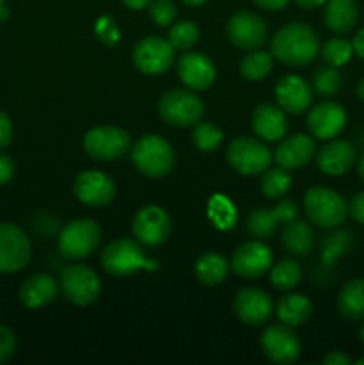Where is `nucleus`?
Here are the masks:
<instances>
[{
    "mask_svg": "<svg viewBox=\"0 0 364 365\" xmlns=\"http://www.w3.org/2000/svg\"><path fill=\"white\" fill-rule=\"evenodd\" d=\"M271 266H273V253L261 239H253L236 248L231 259L232 271L245 280L264 277Z\"/></svg>",
    "mask_w": 364,
    "mask_h": 365,
    "instance_id": "15",
    "label": "nucleus"
},
{
    "mask_svg": "<svg viewBox=\"0 0 364 365\" xmlns=\"http://www.w3.org/2000/svg\"><path fill=\"white\" fill-rule=\"evenodd\" d=\"M157 110L164 123L171 127H193L206 113L202 98L189 89H171L159 98Z\"/></svg>",
    "mask_w": 364,
    "mask_h": 365,
    "instance_id": "6",
    "label": "nucleus"
},
{
    "mask_svg": "<svg viewBox=\"0 0 364 365\" xmlns=\"http://www.w3.org/2000/svg\"><path fill=\"white\" fill-rule=\"evenodd\" d=\"M95 34L106 46H114L120 41V29L111 16H100L96 20Z\"/></svg>",
    "mask_w": 364,
    "mask_h": 365,
    "instance_id": "40",
    "label": "nucleus"
},
{
    "mask_svg": "<svg viewBox=\"0 0 364 365\" xmlns=\"http://www.w3.org/2000/svg\"><path fill=\"white\" fill-rule=\"evenodd\" d=\"M148 14L153 24L168 27L177 20V6L171 0H152L148 4Z\"/></svg>",
    "mask_w": 364,
    "mask_h": 365,
    "instance_id": "39",
    "label": "nucleus"
},
{
    "mask_svg": "<svg viewBox=\"0 0 364 365\" xmlns=\"http://www.w3.org/2000/svg\"><path fill=\"white\" fill-rule=\"evenodd\" d=\"M341 73L335 70V66H320L313 73V78H310V88H313V93H316L318 96H334L335 93L341 88Z\"/></svg>",
    "mask_w": 364,
    "mask_h": 365,
    "instance_id": "35",
    "label": "nucleus"
},
{
    "mask_svg": "<svg viewBox=\"0 0 364 365\" xmlns=\"http://www.w3.org/2000/svg\"><path fill=\"white\" fill-rule=\"evenodd\" d=\"M261 349L270 362L288 365L298 360L300 353H302V344L293 331V327L275 323L268 324L261 334Z\"/></svg>",
    "mask_w": 364,
    "mask_h": 365,
    "instance_id": "11",
    "label": "nucleus"
},
{
    "mask_svg": "<svg viewBox=\"0 0 364 365\" xmlns=\"http://www.w3.org/2000/svg\"><path fill=\"white\" fill-rule=\"evenodd\" d=\"M121 2H123L128 9L141 11L145 9V7H148V4L152 2V0H121Z\"/></svg>",
    "mask_w": 364,
    "mask_h": 365,
    "instance_id": "49",
    "label": "nucleus"
},
{
    "mask_svg": "<svg viewBox=\"0 0 364 365\" xmlns=\"http://www.w3.org/2000/svg\"><path fill=\"white\" fill-rule=\"evenodd\" d=\"M9 9H7L6 4H0V21H6L9 18Z\"/></svg>",
    "mask_w": 364,
    "mask_h": 365,
    "instance_id": "52",
    "label": "nucleus"
},
{
    "mask_svg": "<svg viewBox=\"0 0 364 365\" xmlns=\"http://www.w3.org/2000/svg\"><path fill=\"white\" fill-rule=\"evenodd\" d=\"M321 364H323V365H350V364H352V360H350L348 356L345 355V353L330 351L328 355L323 356Z\"/></svg>",
    "mask_w": 364,
    "mask_h": 365,
    "instance_id": "46",
    "label": "nucleus"
},
{
    "mask_svg": "<svg viewBox=\"0 0 364 365\" xmlns=\"http://www.w3.org/2000/svg\"><path fill=\"white\" fill-rule=\"evenodd\" d=\"M0 4H6V0H0Z\"/></svg>",
    "mask_w": 364,
    "mask_h": 365,
    "instance_id": "57",
    "label": "nucleus"
},
{
    "mask_svg": "<svg viewBox=\"0 0 364 365\" xmlns=\"http://www.w3.org/2000/svg\"><path fill=\"white\" fill-rule=\"evenodd\" d=\"M74 195L88 207H106L116 198V184L103 171L88 170L75 177Z\"/></svg>",
    "mask_w": 364,
    "mask_h": 365,
    "instance_id": "16",
    "label": "nucleus"
},
{
    "mask_svg": "<svg viewBox=\"0 0 364 365\" xmlns=\"http://www.w3.org/2000/svg\"><path fill=\"white\" fill-rule=\"evenodd\" d=\"M357 173H359L360 180L364 182V153H363V155H360L359 163H357Z\"/></svg>",
    "mask_w": 364,
    "mask_h": 365,
    "instance_id": "53",
    "label": "nucleus"
},
{
    "mask_svg": "<svg viewBox=\"0 0 364 365\" xmlns=\"http://www.w3.org/2000/svg\"><path fill=\"white\" fill-rule=\"evenodd\" d=\"M84 152L91 159L100 163H109V160L121 159L127 152H131V135L127 130L120 127H111L102 125L86 132L82 139Z\"/></svg>",
    "mask_w": 364,
    "mask_h": 365,
    "instance_id": "8",
    "label": "nucleus"
},
{
    "mask_svg": "<svg viewBox=\"0 0 364 365\" xmlns=\"http://www.w3.org/2000/svg\"><path fill=\"white\" fill-rule=\"evenodd\" d=\"M102 241V228L89 217H79L64 225L57 237V250L64 259L84 260L91 257Z\"/></svg>",
    "mask_w": 364,
    "mask_h": 365,
    "instance_id": "5",
    "label": "nucleus"
},
{
    "mask_svg": "<svg viewBox=\"0 0 364 365\" xmlns=\"http://www.w3.org/2000/svg\"><path fill=\"white\" fill-rule=\"evenodd\" d=\"M231 264L227 262L223 255L216 252H207L196 260L195 264V277L196 280L207 287H216L223 284L228 274Z\"/></svg>",
    "mask_w": 364,
    "mask_h": 365,
    "instance_id": "29",
    "label": "nucleus"
},
{
    "mask_svg": "<svg viewBox=\"0 0 364 365\" xmlns=\"http://www.w3.org/2000/svg\"><path fill=\"white\" fill-rule=\"evenodd\" d=\"M273 210L277 212V217L278 221H280V225H285L289 223V221L298 217V205H296V202H293V200H288V198L280 200V202L273 207Z\"/></svg>",
    "mask_w": 364,
    "mask_h": 365,
    "instance_id": "42",
    "label": "nucleus"
},
{
    "mask_svg": "<svg viewBox=\"0 0 364 365\" xmlns=\"http://www.w3.org/2000/svg\"><path fill=\"white\" fill-rule=\"evenodd\" d=\"M348 214L353 217V221L364 227V191L357 192L352 196L348 203Z\"/></svg>",
    "mask_w": 364,
    "mask_h": 365,
    "instance_id": "44",
    "label": "nucleus"
},
{
    "mask_svg": "<svg viewBox=\"0 0 364 365\" xmlns=\"http://www.w3.org/2000/svg\"><path fill=\"white\" fill-rule=\"evenodd\" d=\"M357 98H359L360 102H364V77L360 78L359 84H357Z\"/></svg>",
    "mask_w": 364,
    "mask_h": 365,
    "instance_id": "51",
    "label": "nucleus"
},
{
    "mask_svg": "<svg viewBox=\"0 0 364 365\" xmlns=\"http://www.w3.org/2000/svg\"><path fill=\"white\" fill-rule=\"evenodd\" d=\"M320 53L316 31L302 21L282 27L271 39V56L289 68H305Z\"/></svg>",
    "mask_w": 364,
    "mask_h": 365,
    "instance_id": "1",
    "label": "nucleus"
},
{
    "mask_svg": "<svg viewBox=\"0 0 364 365\" xmlns=\"http://www.w3.org/2000/svg\"><path fill=\"white\" fill-rule=\"evenodd\" d=\"M357 160V150L352 143L343 139H330L320 152L316 153L318 170L330 177L345 175L353 168Z\"/></svg>",
    "mask_w": 364,
    "mask_h": 365,
    "instance_id": "22",
    "label": "nucleus"
},
{
    "mask_svg": "<svg viewBox=\"0 0 364 365\" xmlns=\"http://www.w3.org/2000/svg\"><path fill=\"white\" fill-rule=\"evenodd\" d=\"M338 310L346 321L364 319V278H352L338 294Z\"/></svg>",
    "mask_w": 364,
    "mask_h": 365,
    "instance_id": "28",
    "label": "nucleus"
},
{
    "mask_svg": "<svg viewBox=\"0 0 364 365\" xmlns=\"http://www.w3.org/2000/svg\"><path fill=\"white\" fill-rule=\"evenodd\" d=\"M296 6H300L302 9H316V7L327 4V0H295Z\"/></svg>",
    "mask_w": 364,
    "mask_h": 365,
    "instance_id": "50",
    "label": "nucleus"
},
{
    "mask_svg": "<svg viewBox=\"0 0 364 365\" xmlns=\"http://www.w3.org/2000/svg\"><path fill=\"white\" fill-rule=\"evenodd\" d=\"M14 177V163L9 155L0 152V185H6Z\"/></svg>",
    "mask_w": 364,
    "mask_h": 365,
    "instance_id": "45",
    "label": "nucleus"
},
{
    "mask_svg": "<svg viewBox=\"0 0 364 365\" xmlns=\"http://www.w3.org/2000/svg\"><path fill=\"white\" fill-rule=\"evenodd\" d=\"M346 127V110L335 102H321L307 114V128L310 135L321 141L338 138Z\"/></svg>",
    "mask_w": 364,
    "mask_h": 365,
    "instance_id": "20",
    "label": "nucleus"
},
{
    "mask_svg": "<svg viewBox=\"0 0 364 365\" xmlns=\"http://www.w3.org/2000/svg\"><path fill=\"white\" fill-rule=\"evenodd\" d=\"M253 134L263 141H280L288 132L285 113L273 103H259L252 113Z\"/></svg>",
    "mask_w": 364,
    "mask_h": 365,
    "instance_id": "24",
    "label": "nucleus"
},
{
    "mask_svg": "<svg viewBox=\"0 0 364 365\" xmlns=\"http://www.w3.org/2000/svg\"><path fill=\"white\" fill-rule=\"evenodd\" d=\"M275 312L280 323L288 327H302L313 316V302L303 294L289 292V294L280 296L275 305Z\"/></svg>",
    "mask_w": 364,
    "mask_h": 365,
    "instance_id": "25",
    "label": "nucleus"
},
{
    "mask_svg": "<svg viewBox=\"0 0 364 365\" xmlns=\"http://www.w3.org/2000/svg\"><path fill=\"white\" fill-rule=\"evenodd\" d=\"M271 150L263 141L256 138H248V135H241V138H234L231 145L227 146V163L236 173L252 175L264 173L270 168Z\"/></svg>",
    "mask_w": 364,
    "mask_h": 365,
    "instance_id": "7",
    "label": "nucleus"
},
{
    "mask_svg": "<svg viewBox=\"0 0 364 365\" xmlns=\"http://www.w3.org/2000/svg\"><path fill=\"white\" fill-rule=\"evenodd\" d=\"M271 70H273V56L271 52H264V50H252L239 63V71H241L243 78L250 82L263 81L271 73Z\"/></svg>",
    "mask_w": 364,
    "mask_h": 365,
    "instance_id": "31",
    "label": "nucleus"
},
{
    "mask_svg": "<svg viewBox=\"0 0 364 365\" xmlns=\"http://www.w3.org/2000/svg\"><path fill=\"white\" fill-rule=\"evenodd\" d=\"M256 6L266 11H282L289 4V0H252Z\"/></svg>",
    "mask_w": 364,
    "mask_h": 365,
    "instance_id": "47",
    "label": "nucleus"
},
{
    "mask_svg": "<svg viewBox=\"0 0 364 365\" xmlns=\"http://www.w3.org/2000/svg\"><path fill=\"white\" fill-rule=\"evenodd\" d=\"M314 155H316V143H314L313 135L307 134H293L289 138H284L273 152L277 166L288 171L307 166Z\"/></svg>",
    "mask_w": 364,
    "mask_h": 365,
    "instance_id": "21",
    "label": "nucleus"
},
{
    "mask_svg": "<svg viewBox=\"0 0 364 365\" xmlns=\"http://www.w3.org/2000/svg\"><path fill=\"white\" fill-rule=\"evenodd\" d=\"M303 210H305L307 220L314 227L325 228V230L343 225L348 216V205L345 198L338 191L325 185L307 189L303 196Z\"/></svg>",
    "mask_w": 364,
    "mask_h": 365,
    "instance_id": "4",
    "label": "nucleus"
},
{
    "mask_svg": "<svg viewBox=\"0 0 364 365\" xmlns=\"http://www.w3.org/2000/svg\"><path fill=\"white\" fill-rule=\"evenodd\" d=\"M320 53L323 57V61L330 66H343L350 61L353 53L352 43L346 41L343 38H332L328 41L323 43V46H320Z\"/></svg>",
    "mask_w": 364,
    "mask_h": 365,
    "instance_id": "37",
    "label": "nucleus"
},
{
    "mask_svg": "<svg viewBox=\"0 0 364 365\" xmlns=\"http://www.w3.org/2000/svg\"><path fill=\"white\" fill-rule=\"evenodd\" d=\"M359 337L364 344V319H363V323H360V328H359Z\"/></svg>",
    "mask_w": 364,
    "mask_h": 365,
    "instance_id": "55",
    "label": "nucleus"
},
{
    "mask_svg": "<svg viewBox=\"0 0 364 365\" xmlns=\"http://www.w3.org/2000/svg\"><path fill=\"white\" fill-rule=\"evenodd\" d=\"M227 38L241 50H256L266 43L268 25L252 11H238L227 21Z\"/></svg>",
    "mask_w": 364,
    "mask_h": 365,
    "instance_id": "14",
    "label": "nucleus"
},
{
    "mask_svg": "<svg viewBox=\"0 0 364 365\" xmlns=\"http://www.w3.org/2000/svg\"><path fill=\"white\" fill-rule=\"evenodd\" d=\"M200 29L195 21L182 20L170 27L168 41L173 45L175 50H191L198 43Z\"/></svg>",
    "mask_w": 364,
    "mask_h": 365,
    "instance_id": "36",
    "label": "nucleus"
},
{
    "mask_svg": "<svg viewBox=\"0 0 364 365\" xmlns=\"http://www.w3.org/2000/svg\"><path fill=\"white\" fill-rule=\"evenodd\" d=\"M132 234L136 241L148 248L164 245L171 234V220L159 205H146L136 212L132 220Z\"/></svg>",
    "mask_w": 364,
    "mask_h": 365,
    "instance_id": "13",
    "label": "nucleus"
},
{
    "mask_svg": "<svg viewBox=\"0 0 364 365\" xmlns=\"http://www.w3.org/2000/svg\"><path fill=\"white\" fill-rule=\"evenodd\" d=\"M16 335L11 328L0 327V365L9 362L16 353Z\"/></svg>",
    "mask_w": 364,
    "mask_h": 365,
    "instance_id": "41",
    "label": "nucleus"
},
{
    "mask_svg": "<svg viewBox=\"0 0 364 365\" xmlns=\"http://www.w3.org/2000/svg\"><path fill=\"white\" fill-rule=\"evenodd\" d=\"M352 46H353V52L364 59V27L355 34V38H353L352 41Z\"/></svg>",
    "mask_w": 364,
    "mask_h": 365,
    "instance_id": "48",
    "label": "nucleus"
},
{
    "mask_svg": "<svg viewBox=\"0 0 364 365\" xmlns=\"http://www.w3.org/2000/svg\"><path fill=\"white\" fill-rule=\"evenodd\" d=\"M191 141L200 152L213 153L216 152L221 146V143H223V132H221V128L218 127L216 123H213V121L200 120L198 123L193 125Z\"/></svg>",
    "mask_w": 364,
    "mask_h": 365,
    "instance_id": "33",
    "label": "nucleus"
},
{
    "mask_svg": "<svg viewBox=\"0 0 364 365\" xmlns=\"http://www.w3.org/2000/svg\"><path fill=\"white\" fill-rule=\"evenodd\" d=\"M57 292H59V282L52 274L36 273L20 285L18 298L27 309L39 310L50 305L57 298Z\"/></svg>",
    "mask_w": 364,
    "mask_h": 365,
    "instance_id": "23",
    "label": "nucleus"
},
{
    "mask_svg": "<svg viewBox=\"0 0 364 365\" xmlns=\"http://www.w3.org/2000/svg\"><path fill=\"white\" fill-rule=\"evenodd\" d=\"M182 2L186 4V6H191V7H198L202 6V4H206L207 0H182Z\"/></svg>",
    "mask_w": 364,
    "mask_h": 365,
    "instance_id": "54",
    "label": "nucleus"
},
{
    "mask_svg": "<svg viewBox=\"0 0 364 365\" xmlns=\"http://www.w3.org/2000/svg\"><path fill=\"white\" fill-rule=\"evenodd\" d=\"M11 141H13V123H11V118L0 109V152L6 150Z\"/></svg>",
    "mask_w": 364,
    "mask_h": 365,
    "instance_id": "43",
    "label": "nucleus"
},
{
    "mask_svg": "<svg viewBox=\"0 0 364 365\" xmlns=\"http://www.w3.org/2000/svg\"><path fill=\"white\" fill-rule=\"evenodd\" d=\"M209 217L221 230H231L236 225L234 205L223 196H214L209 202Z\"/></svg>",
    "mask_w": 364,
    "mask_h": 365,
    "instance_id": "38",
    "label": "nucleus"
},
{
    "mask_svg": "<svg viewBox=\"0 0 364 365\" xmlns=\"http://www.w3.org/2000/svg\"><path fill=\"white\" fill-rule=\"evenodd\" d=\"M278 225H280V221H278L277 212L273 209L268 210L266 207H259V209L252 210L245 221V228L248 235H252L253 239H261V241L273 237L278 230Z\"/></svg>",
    "mask_w": 364,
    "mask_h": 365,
    "instance_id": "30",
    "label": "nucleus"
},
{
    "mask_svg": "<svg viewBox=\"0 0 364 365\" xmlns=\"http://www.w3.org/2000/svg\"><path fill=\"white\" fill-rule=\"evenodd\" d=\"M59 289L64 298L77 307H89L100 296V278L86 264H71L61 271Z\"/></svg>",
    "mask_w": 364,
    "mask_h": 365,
    "instance_id": "9",
    "label": "nucleus"
},
{
    "mask_svg": "<svg viewBox=\"0 0 364 365\" xmlns=\"http://www.w3.org/2000/svg\"><path fill=\"white\" fill-rule=\"evenodd\" d=\"M236 317L246 327H263L273 314V302L270 296L257 287H245L234 296L232 302Z\"/></svg>",
    "mask_w": 364,
    "mask_h": 365,
    "instance_id": "17",
    "label": "nucleus"
},
{
    "mask_svg": "<svg viewBox=\"0 0 364 365\" xmlns=\"http://www.w3.org/2000/svg\"><path fill=\"white\" fill-rule=\"evenodd\" d=\"M177 75L186 88L207 91L216 81V66L202 52H186L177 61Z\"/></svg>",
    "mask_w": 364,
    "mask_h": 365,
    "instance_id": "18",
    "label": "nucleus"
},
{
    "mask_svg": "<svg viewBox=\"0 0 364 365\" xmlns=\"http://www.w3.org/2000/svg\"><path fill=\"white\" fill-rule=\"evenodd\" d=\"M357 365H364V355L363 356H360V359L359 360H357V362H355Z\"/></svg>",
    "mask_w": 364,
    "mask_h": 365,
    "instance_id": "56",
    "label": "nucleus"
},
{
    "mask_svg": "<svg viewBox=\"0 0 364 365\" xmlns=\"http://www.w3.org/2000/svg\"><path fill=\"white\" fill-rule=\"evenodd\" d=\"M100 264L107 274L116 278L131 277L139 269H157V262L146 259L141 245L125 237L114 239L103 248L102 255H100Z\"/></svg>",
    "mask_w": 364,
    "mask_h": 365,
    "instance_id": "3",
    "label": "nucleus"
},
{
    "mask_svg": "<svg viewBox=\"0 0 364 365\" xmlns=\"http://www.w3.org/2000/svg\"><path fill=\"white\" fill-rule=\"evenodd\" d=\"M32 259L29 235L14 223H0V273L13 274Z\"/></svg>",
    "mask_w": 364,
    "mask_h": 365,
    "instance_id": "10",
    "label": "nucleus"
},
{
    "mask_svg": "<svg viewBox=\"0 0 364 365\" xmlns=\"http://www.w3.org/2000/svg\"><path fill=\"white\" fill-rule=\"evenodd\" d=\"M325 24L335 34H346L352 31L359 18V11L353 0H327L325 6Z\"/></svg>",
    "mask_w": 364,
    "mask_h": 365,
    "instance_id": "27",
    "label": "nucleus"
},
{
    "mask_svg": "<svg viewBox=\"0 0 364 365\" xmlns=\"http://www.w3.org/2000/svg\"><path fill=\"white\" fill-rule=\"evenodd\" d=\"M131 160L145 177L163 178L173 170L177 157L166 139L157 134H146L131 146Z\"/></svg>",
    "mask_w": 364,
    "mask_h": 365,
    "instance_id": "2",
    "label": "nucleus"
},
{
    "mask_svg": "<svg viewBox=\"0 0 364 365\" xmlns=\"http://www.w3.org/2000/svg\"><path fill=\"white\" fill-rule=\"evenodd\" d=\"M291 189V175L288 170L277 166V168H268L263 175L261 180V191L266 198L278 200Z\"/></svg>",
    "mask_w": 364,
    "mask_h": 365,
    "instance_id": "34",
    "label": "nucleus"
},
{
    "mask_svg": "<svg viewBox=\"0 0 364 365\" xmlns=\"http://www.w3.org/2000/svg\"><path fill=\"white\" fill-rule=\"evenodd\" d=\"M275 98L277 106L288 114H303L310 109L313 103V88L303 77L288 73L280 77L275 84Z\"/></svg>",
    "mask_w": 364,
    "mask_h": 365,
    "instance_id": "19",
    "label": "nucleus"
},
{
    "mask_svg": "<svg viewBox=\"0 0 364 365\" xmlns=\"http://www.w3.org/2000/svg\"><path fill=\"white\" fill-rule=\"evenodd\" d=\"M132 63L141 73L161 75L175 63V48L161 36H146L136 43L132 50Z\"/></svg>",
    "mask_w": 364,
    "mask_h": 365,
    "instance_id": "12",
    "label": "nucleus"
},
{
    "mask_svg": "<svg viewBox=\"0 0 364 365\" xmlns=\"http://www.w3.org/2000/svg\"><path fill=\"white\" fill-rule=\"evenodd\" d=\"M303 280V271L298 262L295 260H280L270 269V282L277 291L288 292L293 291L296 285L302 284Z\"/></svg>",
    "mask_w": 364,
    "mask_h": 365,
    "instance_id": "32",
    "label": "nucleus"
},
{
    "mask_svg": "<svg viewBox=\"0 0 364 365\" xmlns=\"http://www.w3.org/2000/svg\"><path fill=\"white\" fill-rule=\"evenodd\" d=\"M280 242L285 252L296 257L309 255L314 246V230L307 221L293 220L284 225L280 235Z\"/></svg>",
    "mask_w": 364,
    "mask_h": 365,
    "instance_id": "26",
    "label": "nucleus"
}]
</instances>
